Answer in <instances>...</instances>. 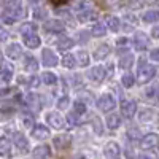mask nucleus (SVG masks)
I'll return each instance as SVG.
<instances>
[{
	"mask_svg": "<svg viewBox=\"0 0 159 159\" xmlns=\"http://www.w3.org/2000/svg\"><path fill=\"white\" fill-rule=\"evenodd\" d=\"M156 72L157 70H156L154 65H150V64H147L145 59H140L139 61V69H137V81L142 83V84L148 83L150 80L154 78Z\"/></svg>",
	"mask_w": 159,
	"mask_h": 159,
	"instance_id": "obj_1",
	"label": "nucleus"
},
{
	"mask_svg": "<svg viewBox=\"0 0 159 159\" xmlns=\"http://www.w3.org/2000/svg\"><path fill=\"white\" fill-rule=\"evenodd\" d=\"M96 105H97L99 111H102V113H110V111H113L115 107H116V99H115L113 94H103V96L99 97V100H97Z\"/></svg>",
	"mask_w": 159,
	"mask_h": 159,
	"instance_id": "obj_2",
	"label": "nucleus"
},
{
	"mask_svg": "<svg viewBox=\"0 0 159 159\" xmlns=\"http://www.w3.org/2000/svg\"><path fill=\"white\" fill-rule=\"evenodd\" d=\"M86 76L94 83H102L105 80V76H107V69L103 65H94V67H91L86 72Z\"/></svg>",
	"mask_w": 159,
	"mask_h": 159,
	"instance_id": "obj_3",
	"label": "nucleus"
},
{
	"mask_svg": "<svg viewBox=\"0 0 159 159\" xmlns=\"http://www.w3.org/2000/svg\"><path fill=\"white\" fill-rule=\"evenodd\" d=\"M45 119H46V123H48L51 127H54V129H62V127H65V118H64L59 111H49V113H46Z\"/></svg>",
	"mask_w": 159,
	"mask_h": 159,
	"instance_id": "obj_4",
	"label": "nucleus"
},
{
	"mask_svg": "<svg viewBox=\"0 0 159 159\" xmlns=\"http://www.w3.org/2000/svg\"><path fill=\"white\" fill-rule=\"evenodd\" d=\"M57 62H59V57L56 56V52L52 49L45 48L42 51V64L45 67H54V65H57Z\"/></svg>",
	"mask_w": 159,
	"mask_h": 159,
	"instance_id": "obj_5",
	"label": "nucleus"
},
{
	"mask_svg": "<svg viewBox=\"0 0 159 159\" xmlns=\"http://www.w3.org/2000/svg\"><path fill=\"white\" fill-rule=\"evenodd\" d=\"M157 145H159V135L156 132H150V134L143 135V139L140 140L142 150H151V148L157 147Z\"/></svg>",
	"mask_w": 159,
	"mask_h": 159,
	"instance_id": "obj_6",
	"label": "nucleus"
},
{
	"mask_svg": "<svg viewBox=\"0 0 159 159\" xmlns=\"http://www.w3.org/2000/svg\"><path fill=\"white\" fill-rule=\"evenodd\" d=\"M43 29L48 32V34H62L65 25L61 19H48V22H45Z\"/></svg>",
	"mask_w": 159,
	"mask_h": 159,
	"instance_id": "obj_7",
	"label": "nucleus"
},
{
	"mask_svg": "<svg viewBox=\"0 0 159 159\" xmlns=\"http://www.w3.org/2000/svg\"><path fill=\"white\" fill-rule=\"evenodd\" d=\"M13 142H15L16 148H18L21 153H27L29 148H30L29 140L25 139V135H22L21 132H15V134H13Z\"/></svg>",
	"mask_w": 159,
	"mask_h": 159,
	"instance_id": "obj_8",
	"label": "nucleus"
},
{
	"mask_svg": "<svg viewBox=\"0 0 159 159\" xmlns=\"http://www.w3.org/2000/svg\"><path fill=\"white\" fill-rule=\"evenodd\" d=\"M49 137V129L45 124H35L32 127V139L38 140V142H43Z\"/></svg>",
	"mask_w": 159,
	"mask_h": 159,
	"instance_id": "obj_9",
	"label": "nucleus"
},
{
	"mask_svg": "<svg viewBox=\"0 0 159 159\" xmlns=\"http://www.w3.org/2000/svg\"><path fill=\"white\" fill-rule=\"evenodd\" d=\"M148 45H150V38H148L147 34L137 32L134 35V46H135L137 51H145V49L148 48Z\"/></svg>",
	"mask_w": 159,
	"mask_h": 159,
	"instance_id": "obj_10",
	"label": "nucleus"
},
{
	"mask_svg": "<svg viewBox=\"0 0 159 159\" xmlns=\"http://www.w3.org/2000/svg\"><path fill=\"white\" fill-rule=\"evenodd\" d=\"M121 113H123L124 118L130 119L137 113V103L134 100H123L121 102Z\"/></svg>",
	"mask_w": 159,
	"mask_h": 159,
	"instance_id": "obj_11",
	"label": "nucleus"
},
{
	"mask_svg": "<svg viewBox=\"0 0 159 159\" xmlns=\"http://www.w3.org/2000/svg\"><path fill=\"white\" fill-rule=\"evenodd\" d=\"M52 143H54V147L57 150H69L70 145H72V137L69 134H62V135H56L54 140H52Z\"/></svg>",
	"mask_w": 159,
	"mask_h": 159,
	"instance_id": "obj_12",
	"label": "nucleus"
},
{
	"mask_svg": "<svg viewBox=\"0 0 159 159\" xmlns=\"http://www.w3.org/2000/svg\"><path fill=\"white\" fill-rule=\"evenodd\" d=\"M40 99H42V96L35 94V92H29V94L25 96L24 102H25V105H27V107H30L32 110L38 111L40 108H42V102H40Z\"/></svg>",
	"mask_w": 159,
	"mask_h": 159,
	"instance_id": "obj_13",
	"label": "nucleus"
},
{
	"mask_svg": "<svg viewBox=\"0 0 159 159\" xmlns=\"http://www.w3.org/2000/svg\"><path fill=\"white\" fill-rule=\"evenodd\" d=\"M22 40H24V45L27 48H30V49H35V48H38L40 45H42V40H40V37L37 35V32L22 35Z\"/></svg>",
	"mask_w": 159,
	"mask_h": 159,
	"instance_id": "obj_14",
	"label": "nucleus"
},
{
	"mask_svg": "<svg viewBox=\"0 0 159 159\" xmlns=\"http://www.w3.org/2000/svg\"><path fill=\"white\" fill-rule=\"evenodd\" d=\"M13 76H15V69L11 67L10 64H2L0 65V80L3 83H10Z\"/></svg>",
	"mask_w": 159,
	"mask_h": 159,
	"instance_id": "obj_15",
	"label": "nucleus"
},
{
	"mask_svg": "<svg viewBox=\"0 0 159 159\" xmlns=\"http://www.w3.org/2000/svg\"><path fill=\"white\" fill-rule=\"evenodd\" d=\"M7 56L13 61H18L22 56V46L19 43H11L7 46Z\"/></svg>",
	"mask_w": 159,
	"mask_h": 159,
	"instance_id": "obj_16",
	"label": "nucleus"
},
{
	"mask_svg": "<svg viewBox=\"0 0 159 159\" xmlns=\"http://www.w3.org/2000/svg\"><path fill=\"white\" fill-rule=\"evenodd\" d=\"M103 154L107 157H118L121 154V148H119V145L116 142H108L103 148Z\"/></svg>",
	"mask_w": 159,
	"mask_h": 159,
	"instance_id": "obj_17",
	"label": "nucleus"
},
{
	"mask_svg": "<svg viewBox=\"0 0 159 159\" xmlns=\"http://www.w3.org/2000/svg\"><path fill=\"white\" fill-rule=\"evenodd\" d=\"M145 99L151 103H157L159 102V84H151L150 88H147V91H145Z\"/></svg>",
	"mask_w": 159,
	"mask_h": 159,
	"instance_id": "obj_18",
	"label": "nucleus"
},
{
	"mask_svg": "<svg viewBox=\"0 0 159 159\" xmlns=\"http://www.w3.org/2000/svg\"><path fill=\"white\" fill-rule=\"evenodd\" d=\"M110 51H111V48H110V45H107V43H102V45H99L96 49H94V52H92V56H94V59H97V61H102V59H105L108 54H110Z\"/></svg>",
	"mask_w": 159,
	"mask_h": 159,
	"instance_id": "obj_19",
	"label": "nucleus"
},
{
	"mask_svg": "<svg viewBox=\"0 0 159 159\" xmlns=\"http://www.w3.org/2000/svg\"><path fill=\"white\" fill-rule=\"evenodd\" d=\"M24 70L29 72V73H35L38 70V62L32 54H27L24 59Z\"/></svg>",
	"mask_w": 159,
	"mask_h": 159,
	"instance_id": "obj_20",
	"label": "nucleus"
},
{
	"mask_svg": "<svg viewBox=\"0 0 159 159\" xmlns=\"http://www.w3.org/2000/svg\"><path fill=\"white\" fill-rule=\"evenodd\" d=\"M121 116H119L118 113H108V116H107V127L108 129H111V130H115V129H118L119 126H121Z\"/></svg>",
	"mask_w": 159,
	"mask_h": 159,
	"instance_id": "obj_21",
	"label": "nucleus"
},
{
	"mask_svg": "<svg viewBox=\"0 0 159 159\" xmlns=\"http://www.w3.org/2000/svg\"><path fill=\"white\" fill-rule=\"evenodd\" d=\"M32 156L34 157H49L51 156V148L48 147V145H38V147H35V150L32 151Z\"/></svg>",
	"mask_w": 159,
	"mask_h": 159,
	"instance_id": "obj_22",
	"label": "nucleus"
},
{
	"mask_svg": "<svg viewBox=\"0 0 159 159\" xmlns=\"http://www.w3.org/2000/svg\"><path fill=\"white\" fill-rule=\"evenodd\" d=\"M57 49L59 51H69L72 46H73V40L70 38V37H67V35H62L59 40H57Z\"/></svg>",
	"mask_w": 159,
	"mask_h": 159,
	"instance_id": "obj_23",
	"label": "nucleus"
},
{
	"mask_svg": "<svg viewBox=\"0 0 159 159\" xmlns=\"http://www.w3.org/2000/svg\"><path fill=\"white\" fill-rule=\"evenodd\" d=\"M132 64H134V56H132L129 51H126V54L119 57V67L123 70H129L132 67Z\"/></svg>",
	"mask_w": 159,
	"mask_h": 159,
	"instance_id": "obj_24",
	"label": "nucleus"
},
{
	"mask_svg": "<svg viewBox=\"0 0 159 159\" xmlns=\"http://www.w3.org/2000/svg\"><path fill=\"white\" fill-rule=\"evenodd\" d=\"M75 59H76V65H80V67H86V65L89 64V54L84 49L76 51L75 52Z\"/></svg>",
	"mask_w": 159,
	"mask_h": 159,
	"instance_id": "obj_25",
	"label": "nucleus"
},
{
	"mask_svg": "<svg viewBox=\"0 0 159 159\" xmlns=\"http://www.w3.org/2000/svg\"><path fill=\"white\" fill-rule=\"evenodd\" d=\"M78 19L81 21V22H88V21H92V19H96L97 18V13L92 10V8H88V10H84V11H81V13H78Z\"/></svg>",
	"mask_w": 159,
	"mask_h": 159,
	"instance_id": "obj_26",
	"label": "nucleus"
},
{
	"mask_svg": "<svg viewBox=\"0 0 159 159\" xmlns=\"http://www.w3.org/2000/svg\"><path fill=\"white\" fill-rule=\"evenodd\" d=\"M142 21L143 22H156L159 21V10H148L142 15Z\"/></svg>",
	"mask_w": 159,
	"mask_h": 159,
	"instance_id": "obj_27",
	"label": "nucleus"
},
{
	"mask_svg": "<svg viewBox=\"0 0 159 159\" xmlns=\"http://www.w3.org/2000/svg\"><path fill=\"white\" fill-rule=\"evenodd\" d=\"M107 27H108L111 32H118L119 29H121V21H119V18H116V16H108V18H107Z\"/></svg>",
	"mask_w": 159,
	"mask_h": 159,
	"instance_id": "obj_28",
	"label": "nucleus"
},
{
	"mask_svg": "<svg viewBox=\"0 0 159 159\" xmlns=\"http://www.w3.org/2000/svg\"><path fill=\"white\" fill-rule=\"evenodd\" d=\"M139 119H140V123H151L156 119V115L153 110H142L139 115Z\"/></svg>",
	"mask_w": 159,
	"mask_h": 159,
	"instance_id": "obj_29",
	"label": "nucleus"
},
{
	"mask_svg": "<svg viewBox=\"0 0 159 159\" xmlns=\"http://www.w3.org/2000/svg\"><path fill=\"white\" fill-rule=\"evenodd\" d=\"M91 34H92V37H103L105 34H107V25H105L103 22H96L92 30H91Z\"/></svg>",
	"mask_w": 159,
	"mask_h": 159,
	"instance_id": "obj_30",
	"label": "nucleus"
},
{
	"mask_svg": "<svg viewBox=\"0 0 159 159\" xmlns=\"http://www.w3.org/2000/svg\"><path fill=\"white\" fill-rule=\"evenodd\" d=\"M61 64L64 65L65 69H73L76 65V59L75 54H64V57L61 59Z\"/></svg>",
	"mask_w": 159,
	"mask_h": 159,
	"instance_id": "obj_31",
	"label": "nucleus"
},
{
	"mask_svg": "<svg viewBox=\"0 0 159 159\" xmlns=\"http://www.w3.org/2000/svg\"><path fill=\"white\" fill-rule=\"evenodd\" d=\"M34 19L35 21H46L48 19V10L43 7H37L34 10Z\"/></svg>",
	"mask_w": 159,
	"mask_h": 159,
	"instance_id": "obj_32",
	"label": "nucleus"
},
{
	"mask_svg": "<svg viewBox=\"0 0 159 159\" xmlns=\"http://www.w3.org/2000/svg\"><path fill=\"white\" fill-rule=\"evenodd\" d=\"M42 81H43V84H46V86H54V84L57 83V78H56V75L52 73V72H45V73L42 75Z\"/></svg>",
	"mask_w": 159,
	"mask_h": 159,
	"instance_id": "obj_33",
	"label": "nucleus"
},
{
	"mask_svg": "<svg viewBox=\"0 0 159 159\" xmlns=\"http://www.w3.org/2000/svg\"><path fill=\"white\" fill-rule=\"evenodd\" d=\"M73 111H76L78 115H84L86 111H88V105L81 100V99H76L75 102H73Z\"/></svg>",
	"mask_w": 159,
	"mask_h": 159,
	"instance_id": "obj_34",
	"label": "nucleus"
},
{
	"mask_svg": "<svg viewBox=\"0 0 159 159\" xmlns=\"http://www.w3.org/2000/svg\"><path fill=\"white\" fill-rule=\"evenodd\" d=\"M0 19H2L5 24H10V25H13V24H15L16 21H19L16 16H13L11 13H10V11H7V10L2 13V15H0Z\"/></svg>",
	"mask_w": 159,
	"mask_h": 159,
	"instance_id": "obj_35",
	"label": "nucleus"
},
{
	"mask_svg": "<svg viewBox=\"0 0 159 159\" xmlns=\"http://www.w3.org/2000/svg\"><path fill=\"white\" fill-rule=\"evenodd\" d=\"M67 121L70 123V126H78L80 123H81V115H78L76 111H70L69 116H67Z\"/></svg>",
	"mask_w": 159,
	"mask_h": 159,
	"instance_id": "obj_36",
	"label": "nucleus"
},
{
	"mask_svg": "<svg viewBox=\"0 0 159 159\" xmlns=\"http://www.w3.org/2000/svg\"><path fill=\"white\" fill-rule=\"evenodd\" d=\"M37 32V25L34 22H25L22 24L21 27V35H25V34H35Z\"/></svg>",
	"mask_w": 159,
	"mask_h": 159,
	"instance_id": "obj_37",
	"label": "nucleus"
},
{
	"mask_svg": "<svg viewBox=\"0 0 159 159\" xmlns=\"http://www.w3.org/2000/svg\"><path fill=\"white\" fill-rule=\"evenodd\" d=\"M134 81H135V78L132 73H124L123 78H121V83H123L124 88H132L134 86Z\"/></svg>",
	"mask_w": 159,
	"mask_h": 159,
	"instance_id": "obj_38",
	"label": "nucleus"
},
{
	"mask_svg": "<svg viewBox=\"0 0 159 159\" xmlns=\"http://www.w3.org/2000/svg\"><path fill=\"white\" fill-rule=\"evenodd\" d=\"M56 105H57V108H59V110H67V108H69V105H70V99H69V96H62V97H59L57 102H56Z\"/></svg>",
	"mask_w": 159,
	"mask_h": 159,
	"instance_id": "obj_39",
	"label": "nucleus"
},
{
	"mask_svg": "<svg viewBox=\"0 0 159 159\" xmlns=\"http://www.w3.org/2000/svg\"><path fill=\"white\" fill-rule=\"evenodd\" d=\"M21 123H22L24 127H27V129H32L34 124H35L32 115H21Z\"/></svg>",
	"mask_w": 159,
	"mask_h": 159,
	"instance_id": "obj_40",
	"label": "nucleus"
},
{
	"mask_svg": "<svg viewBox=\"0 0 159 159\" xmlns=\"http://www.w3.org/2000/svg\"><path fill=\"white\" fill-rule=\"evenodd\" d=\"M0 156H11V150H10V143L7 140H0Z\"/></svg>",
	"mask_w": 159,
	"mask_h": 159,
	"instance_id": "obj_41",
	"label": "nucleus"
},
{
	"mask_svg": "<svg viewBox=\"0 0 159 159\" xmlns=\"http://www.w3.org/2000/svg\"><path fill=\"white\" fill-rule=\"evenodd\" d=\"M91 37H92V34H91V32H86V30H81V32H78V35H76V38H78V42L81 43V45L88 43Z\"/></svg>",
	"mask_w": 159,
	"mask_h": 159,
	"instance_id": "obj_42",
	"label": "nucleus"
},
{
	"mask_svg": "<svg viewBox=\"0 0 159 159\" xmlns=\"http://www.w3.org/2000/svg\"><path fill=\"white\" fill-rule=\"evenodd\" d=\"M88 8H91V5L86 2V0H80V2L75 5V13H76V15H78V13H81V11H84V10H88Z\"/></svg>",
	"mask_w": 159,
	"mask_h": 159,
	"instance_id": "obj_43",
	"label": "nucleus"
},
{
	"mask_svg": "<svg viewBox=\"0 0 159 159\" xmlns=\"http://www.w3.org/2000/svg\"><path fill=\"white\" fill-rule=\"evenodd\" d=\"M27 83H29L30 88H38V86H40V78H38L35 73H32V76L27 80Z\"/></svg>",
	"mask_w": 159,
	"mask_h": 159,
	"instance_id": "obj_44",
	"label": "nucleus"
},
{
	"mask_svg": "<svg viewBox=\"0 0 159 159\" xmlns=\"http://www.w3.org/2000/svg\"><path fill=\"white\" fill-rule=\"evenodd\" d=\"M150 59L154 62H159V48H154L150 51Z\"/></svg>",
	"mask_w": 159,
	"mask_h": 159,
	"instance_id": "obj_45",
	"label": "nucleus"
},
{
	"mask_svg": "<svg viewBox=\"0 0 159 159\" xmlns=\"http://www.w3.org/2000/svg\"><path fill=\"white\" fill-rule=\"evenodd\" d=\"M7 38H8V30H7L5 27H2V25H0V43L5 42Z\"/></svg>",
	"mask_w": 159,
	"mask_h": 159,
	"instance_id": "obj_46",
	"label": "nucleus"
},
{
	"mask_svg": "<svg viewBox=\"0 0 159 159\" xmlns=\"http://www.w3.org/2000/svg\"><path fill=\"white\" fill-rule=\"evenodd\" d=\"M127 43H129V40H127L126 37H121V38H118V40H116V45H118L119 48H126Z\"/></svg>",
	"mask_w": 159,
	"mask_h": 159,
	"instance_id": "obj_47",
	"label": "nucleus"
},
{
	"mask_svg": "<svg viewBox=\"0 0 159 159\" xmlns=\"http://www.w3.org/2000/svg\"><path fill=\"white\" fill-rule=\"evenodd\" d=\"M11 88H0V97H5L8 94H11Z\"/></svg>",
	"mask_w": 159,
	"mask_h": 159,
	"instance_id": "obj_48",
	"label": "nucleus"
},
{
	"mask_svg": "<svg viewBox=\"0 0 159 159\" xmlns=\"http://www.w3.org/2000/svg\"><path fill=\"white\" fill-rule=\"evenodd\" d=\"M151 35H153V38H159V25L153 27V30H151Z\"/></svg>",
	"mask_w": 159,
	"mask_h": 159,
	"instance_id": "obj_49",
	"label": "nucleus"
},
{
	"mask_svg": "<svg viewBox=\"0 0 159 159\" xmlns=\"http://www.w3.org/2000/svg\"><path fill=\"white\" fill-rule=\"evenodd\" d=\"M129 5L130 7H140V5H143V2H142V0H130Z\"/></svg>",
	"mask_w": 159,
	"mask_h": 159,
	"instance_id": "obj_50",
	"label": "nucleus"
},
{
	"mask_svg": "<svg viewBox=\"0 0 159 159\" xmlns=\"http://www.w3.org/2000/svg\"><path fill=\"white\" fill-rule=\"evenodd\" d=\"M124 19H127L129 22H132V24H135L137 22V19L134 18V16H132V15H124Z\"/></svg>",
	"mask_w": 159,
	"mask_h": 159,
	"instance_id": "obj_51",
	"label": "nucleus"
},
{
	"mask_svg": "<svg viewBox=\"0 0 159 159\" xmlns=\"http://www.w3.org/2000/svg\"><path fill=\"white\" fill-rule=\"evenodd\" d=\"M105 2H107L108 5H111V7H116L119 2H121V0H105Z\"/></svg>",
	"mask_w": 159,
	"mask_h": 159,
	"instance_id": "obj_52",
	"label": "nucleus"
},
{
	"mask_svg": "<svg viewBox=\"0 0 159 159\" xmlns=\"http://www.w3.org/2000/svg\"><path fill=\"white\" fill-rule=\"evenodd\" d=\"M52 3H56V5H61V3H65L67 0H51Z\"/></svg>",
	"mask_w": 159,
	"mask_h": 159,
	"instance_id": "obj_53",
	"label": "nucleus"
},
{
	"mask_svg": "<svg viewBox=\"0 0 159 159\" xmlns=\"http://www.w3.org/2000/svg\"><path fill=\"white\" fill-rule=\"evenodd\" d=\"M27 2H29V3H38L40 0H27Z\"/></svg>",
	"mask_w": 159,
	"mask_h": 159,
	"instance_id": "obj_54",
	"label": "nucleus"
},
{
	"mask_svg": "<svg viewBox=\"0 0 159 159\" xmlns=\"http://www.w3.org/2000/svg\"><path fill=\"white\" fill-rule=\"evenodd\" d=\"M0 62H2V51H0Z\"/></svg>",
	"mask_w": 159,
	"mask_h": 159,
	"instance_id": "obj_55",
	"label": "nucleus"
}]
</instances>
